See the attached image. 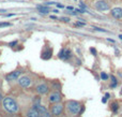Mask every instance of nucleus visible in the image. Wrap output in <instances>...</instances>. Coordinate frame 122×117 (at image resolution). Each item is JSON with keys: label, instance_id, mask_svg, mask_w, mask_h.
<instances>
[{"label": "nucleus", "instance_id": "1", "mask_svg": "<svg viewBox=\"0 0 122 117\" xmlns=\"http://www.w3.org/2000/svg\"><path fill=\"white\" fill-rule=\"evenodd\" d=\"M81 106L83 105L79 103L78 101H74V100H70V101L66 102V113L71 116L73 115H77L81 112Z\"/></svg>", "mask_w": 122, "mask_h": 117}, {"label": "nucleus", "instance_id": "2", "mask_svg": "<svg viewBox=\"0 0 122 117\" xmlns=\"http://www.w3.org/2000/svg\"><path fill=\"white\" fill-rule=\"evenodd\" d=\"M3 107L9 113H17L18 112V104L15 100L11 97H7L3 99Z\"/></svg>", "mask_w": 122, "mask_h": 117}, {"label": "nucleus", "instance_id": "3", "mask_svg": "<svg viewBox=\"0 0 122 117\" xmlns=\"http://www.w3.org/2000/svg\"><path fill=\"white\" fill-rule=\"evenodd\" d=\"M51 115L54 116H59V115L62 114L63 112V104H61L60 102L58 103H54V105L51 106Z\"/></svg>", "mask_w": 122, "mask_h": 117}, {"label": "nucleus", "instance_id": "4", "mask_svg": "<svg viewBox=\"0 0 122 117\" xmlns=\"http://www.w3.org/2000/svg\"><path fill=\"white\" fill-rule=\"evenodd\" d=\"M48 101L50 103H58L61 101V94L59 90H54L48 96Z\"/></svg>", "mask_w": 122, "mask_h": 117}, {"label": "nucleus", "instance_id": "5", "mask_svg": "<svg viewBox=\"0 0 122 117\" xmlns=\"http://www.w3.org/2000/svg\"><path fill=\"white\" fill-rule=\"evenodd\" d=\"M33 109H36L41 116H43V117H50L49 112L47 111V109H46L45 106H43V105H41V104H33Z\"/></svg>", "mask_w": 122, "mask_h": 117}, {"label": "nucleus", "instance_id": "6", "mask_svg": "<svg viewBox=\"0 0 122 117\" xmlns=\"http://www.w3.org/2000/svg\"><path fill=\"white\" fill-rule=\"evenodd\" d=\"M94 8L99 11H106L109 9V4L104 0H99V1L94 3Z\"/></svg>", "mask_w": 122, "mask_h": 117}, {"label": "nucleus", "instance_id": "7", "mask_svg": "<svg viewBox=\"0 0 122 117\" xmlns=\"http://www.w3.org/2000/svg\"><path fill=\"white\" fill-rule=\"evenodd\" d=\"M58 57L62 60H68L72 57V53L69 49H62L58 54Z\"/></svg>", "mask_w": 122, "mask_h": 117}, {"label": "nucleus", "instance_id": "8", "mask_svg": "<svg viewBox=\"0 0 122 117\" xmlns=\"http://www.w3.org/2000/svg\"><path fill=\"white\" fill-rule=\"evenodd\" d=\"M31 79L29 76H22L19 79H18V84H19V86L24 87V88H27V87H29L31 85Z\"/></svg>", "mask_w": 122, "mask_h": 117}, {"label": "nucleus", "instance_id": "9", "mask_svg": "<svg viewBox=\"0 0 122 117\" xmlns=\"http://www.w3.org/2000/svg\"><path fill=\"white\" fill-rule=\"evenodd\" d=\"M36 90L39 94H45L48 92V86L45 84V83H42V84H39L36 87Z\"/></svg>", "mask_w": 122, "mask_h": 117}, {"label": "nucleus", "instance_id": "10", "mask_svg": "<svg viewBox=\"0 0 122 117\" xmlns=\"http://www.w3.org/2000/svg\"><path fill=\"white\" fill-rule=\"evenodd\" d=\"M20 73H22V71H19V70L13 71V72H11L10 74H8V75L5 76V79H7V81H15V79H17L18 77H19Z\"/></svg>", "mask_w": 122, "mask_h": 117}, {"label": "nucleus", "instance_id": "11", "mask_svg": "<svg viewBox=\"0 0 122 117\" xmlns=\"http://www.w3.org/2000/svg\"><path fill=\"white\" fill-rule=\"evenodd\" d=\"M51 56H53V49H46V51H44L43 53H42L41 58L43 59V60H48V59L51 58Z\"/></svg>", "mask_w": 122, "mask_h": 117}, {"label": "nucleus", "instance_id": "12", "mask_svg": "<svg viewBox=\"0 0 122 117\" xmlns=\"http://www.w3.org/2000/svg\"><path fill=\"white\" fill-rule=\"evenodd\" d=\"M111 15L115 18H122V9L121 8H115L111 10Z\"/></svg>", "mask_w": 122, "mask_h": 117}, {"label": "nucleus", "instance_id": "13", "mask_svg": "<svg viewBox=\"0 0 122 117\" xmlns=\"http://www.w3.org/2000/svg\"><path fill=\"white\" fill-rule=\"evenodd\" d=\"M27 117H43V116H41L36 109L31 107L30 109H28V112H27Z\"/></svg>", "mask_w": 122, "mask_h": 117}, {"label": "nucleus", "instance_id": "14", "mask_svg": "<svg viewBox=\"0 0 122 117\" xmlns=\"http://www.w3.org/2000/svg\"><path fill=\"white\" fill-rule=\"evenodd\" d=\"M36 9L42 14H47L49 12V9L47 8V5H36Z\"/></svg>", "mask_w": 122, "mask_h": 117}, {"label": "nucleus", "instance_id": "15", "mask_svg": "<svg viewBox=\"0 0 122 117\" xmlns=\"http://www.w3.org/2000/svg\"><path fill=\"white\" fill-rule=\"evenodd\" d=\"M110 79H111V84H110V88H116V87L118 86V81L117 79L114 76V75H111L110 76Z\"/></svg>", "mask_w": 122, "mask_h": 117}, {"label": "nucleus", "instance_id": "16", "mask_svg": "<svg viewBox=\"0 0 122 117\" xmlns=\"http://www.w3.org/2000/svg\"><path fill=\"white\" fill-rule=\"evenodd\" d=\"M110 106H111V111L114 113L118 112V109H119V104H118V102H112Z\"/></svg>", "mask_w": 122, "mask_h": 117}, {"label": "nucleus", "instance_id": "17", "mask_svg": "<svg viewBox=\"0 0 122 117\" xmlns=\"http://www.w3.org/2000/svg\"><path fill=\"white\" fill-rule=\"evenodd\" d=\"M53 88L54 89H55V90H56V89H57V90H60V89H61V84H60V83H59V82H54V83H53Z\"/></svg>", "mask_w": 122, "mask_h": 117}, {"label": "nucleus", "instance_id": "18", "mask_svg": "<svg viewBox=\"0 0 122 117\" xmlns=\"http://www.w3.org/2000/svg\"><path fill=\"white\" fill-rule=\"evenodd\" d=\"M101 77H102V79H104V81H107V79H109V76H108L105 72H101Z\"/></svg>", "mask_w": 122, "mask_h": 117}, {"label": "nucleus", "instance_id": "19", "mask_svg": "<svg viewBox=\"0 0 122 117\" xmlns=\"http://www.w3.org/2000/svg\"><path fill=\"white\" fill-rule=\"evenodd\" d=\"M109 97H110L109 94H105V96H104V98H103V100H102V102H103V103H106V101L109 99Z\"/></svg>", "mask_w": 122, "mask_h": 117}, {"label": "nucleus", "instance_id": "20", "mask_svg": "<svg viewBox=\"0 0 122 117\" xmlns=\"http://www.w3.org/2000/svg\"><path fill=\"white\" fill-rule=\"evenodd\" d=\"M12 26L11 23H0V28H2V27H10Z\"/></svg>", "mask_w": 122, "mask_h": 117}, {"label": "nucleus", "instance_id": "21", "mask_svg": "<svg viewBox=\"0 0 122 117\" xmlns=\"http://www.w3.org/2000/svg\"><path fill=\"white\" fill-rule=\"evenodd\" d=\"M33 104H40V102H41V98L40 97H34V99H33Z\"/></svg>", "mask_w": 122, "mask_h": 117}, {"label": "nucleus", "instance_id": "22", "mask_svg": "<svg viewBox=\"0 0 122 117\" xmlns=\"http://www.w3.org/2000/svg\"><path fill=\"white\" fill-rule=\"evenodd\" d=\"M75 26H77V27H84V26H85V23H81V22H77V23H75Z\"/></svg>", "mask_w": 122, "mask_h": 117}, {"label": "nucleus", "instance_id": "23", "mask_svg": "<svg viewBox=\"0 0 122 117\" xmlns=\"http://www.w3.org/2000/svg\"><path fill=\"white\" fill-rule=\"evenodd\" d=\"M60 20H62V22H65V23H69V22H70V18H69V17H64V16H63V17L60 18Z\"/></svg>", "mask_w": 122, "mask_h": 117}, {"label": "nucleus", "instance_id": "24", "mask_svg": "<svg viewBox=\"0 0 122 117\" xmlns=\"http://www.w3.org/2000/svg\"><path fill=\"white\" fill-rule=\"evenodd\" d=\"M15 45H17V41H13V42L9 43V46H11V47H14Z\"/></svg>", "mask_w": 122, "mask_h": 117}, {"label": "nucleus", "instance_id": "25", "mask_svg": "<svg viewBox=\"0 0 122 117\" xmlns=\"http://www.w3.org/2000/svg\"><path fill=\"white\" fill-rule=\"evenodd\" d=\"M90 52L92 53V55H93V56H97V49H95L91 47V49H90Z\"/></svg>", "mask_w": 122, "mask_h": 117}, {"label": "nucleus", "instance_id": "26", "mask_svg": "<svg viewBox=\"0 0 122 117\" xmlns=\"http://www.w3.org/2000/svg\"><path fill=\"white\" fill-rule=\"evenodd\" d=\"M94 30H97V31H102V32H106V30H105V29L99 28V27H94Z\"/></svg>", "mask_w": 122, "mask_h": 117}, {"label": "nucleus", "instance_id": "27", "mask_svg": "<svg viewBox=\"0 0 122 117\" xmlns=\"http://www.w3.org/2000/svg\"><path fill=\"white\" fill-rule=\"evenodd\" d=\"M76 12H78V13H86V11H85V9H76Z\"/></svg>", "mask_w": 122, "mask_h": 117}, {"label": "nucleus", "instance_id": "28", "mask_svg": "<svg viewBox=\"0 0 122 117\" xmlns=\"http://www.w3.org/2000/svg\"><path fill=\"white\" fill-rule=\"evenodd\" d=\"M66 9H68L69 11H74V8H73V7H71V5H70V7H68Z\"/></svg>", "mask_w": 122, "mask_h": 117}, {"label": "nucleus", "instance_id": "29", "mask_svg": "<svg viewBox=\"0 0 122 117\" xmlns=\"http://www.w3.org/2000/svg\"><path fill=\"white\" fill-rule=\"evenodd\" d=\"M14 15H15V14H5V17H11V16H14Z\"/></svg>", "mask_w": 122, "mask_h": 117}, {"label": "nucleus", "instance_id": "30", "mask_svg": "<svg viewBox=\"0 0 122 117\" xmlns=\"http://www.w3.org/2000/svg\"><path fill=\"white\" fill-rule=\"evenodd\" d=\"M57 7H58V8H63L64 9V5L60 4V3H57Z\"/></svg>", "mask_w": 122, "mask_h": 117}, {"label": "nucleus", "instance_id": "31", "mask_svg": "<svg viewBox=\"0 0 122 117\" xmlns=\"http://www.w3.org/2000/svg\"><path fill=\"white\" fill-rule=\"evenodd\" d=\"M50 18H53V19H57V16H55V15H51V16H50Z\"/></svg>", "mask_w": 122, "mask_h": 117}, {"label": "nucleus", "instance_id": "32", "mask_svg": "<svg viewBox=\"0 0 122 117\" xmlns=\"http://www.w3.org/2000/svg\"><path fill=\"white\" fill-rule=\"evenodd\" d=\"M107 40L109 41V42H112V43H115V40H112V39H107Z\"/></svg>", "mask_w": 122, "mask_h": 117}, {"label": "nucleus", "instance_id": "33", "mask_svg": "<svg viewBox=\"0 0 122 117\" xmlns=\"http://www.w3.org/2000/svg\"><path fill=\"white\" fill-rule=\"evenodd\" d=\"M119 38L121 39V40H122V34H120V36H119Z\"/></svg>", "mask_w": 122, "mask_h": 117}, {"label": "nucleus", "instance_id": "34", "mask_svg": "<svg viewBox=\"0 0 122 117\" xmlns=\"http://www.w3.org/2000/svg\"><path fill=\"white\" fill-rule=\"evenodd\" d=\"M2 99V96H1V94H0V100Z\"/></svg>", "mask_w": 122, "mask_h": 117}, {"label": "nucleus", "instance_id": "35", "mask_svg": "<svg viewBox=\"0 0 122 117\" xmlns=\"http://www.w3.org/2000/svg\"><path fill=\"white\" fill-rule=\"evenodd\" d=\"M121 92H122V88H121Z\"/></svg>", "mask_w": 122, "mask_h": 117}]
</instances>
